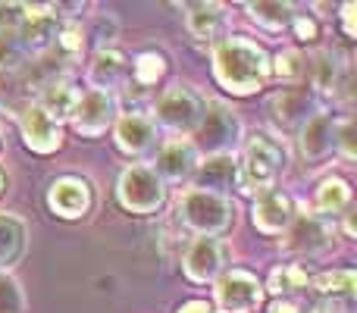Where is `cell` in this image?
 <instances>
[{
  "label": "cell",
  "mask_w": 357,
  "mask_h": 313,
  "mask_svg": "<svg viewBox=\"0 0 357 313\" xmlns=\"http://www.w3.org/2000/svg\"><path fill=\"white\" fill-rule=\"evenodd\" d=\"M213 72L226 91L251 94L270 79V56L248 38H226L213 50Z\"/></svg>",
  "instance_id": "cell-1"
},
{
  "label": "cell",
  "mask_w": 357,
  "mask_h": 313,
  "mask_svg": "<svg viewBox=\"0 0 357 313\" xmlns=\"http://www.w3.org/2000/svg\"><path fill=\"white\" fill-rule=\"evenodd\" d=\"M285 169V151L279 148L273 138L254 135L245 144V157L238 163V182L251 194H264V191L276 188V178Z\"/></svg>",
  "instance_id": "cell-2"
},
{
  "label": "cell",
  "mask_w": 357,
  "mask_h": 313,
  "mask_svg": "<svg viewBox=\"0 0 357 313\" xmlns=\"http://www.w3.org/2000/svg\"><path fill=\"white\" fill-rule=\"evenodd\" d=\"M178 216L182 222L197 232L201 238H213V235L226 232L235 220V204L229 197L210 194V191H197L191 188L188 194H182L178 201Z\"/></svg>",
  "instance_id": "cell-3"
},
{
  "label": "cell",
  "mask_w": 357,
  "mask_h": 313,
  "mask_svg": "<svg viewBox=\"0 0 357 313\" xmlns=\"http://www.w3.org/2000/svg\"><path fill=\"white\" fill-rule=\"evenodd\" d=\"M241 135V123L235 116L232 107L220 104V100H210L207 107H201V119H197V129H195V151H207V157L216 154H232L235 144H238Z\"/></svg>",
  "instance_id": "cell-4"
},
{
  "label": "cell",
  "mask_w": 357,
  "mask_h": 313,
  "mask_svg": "<svg viewBox=\"0 0 357 313\" xmlns=\"http://www.w3.org/2000/svg\"><path fill=\"white\" fill-rule=\"evenodd\" d=\"M116 194L119 204L132 213H157L167 201V188L163 182L157 178V172L151 166H129L123 169L116 185Z\"/></svg>",
  "instance_id": "cell-5"
},
{
  "label": "cell",
  "mask_w": 357,
  "mask_h": 313,
  "mask_svg": "<svg viewBox=\"0 0 357 313\" xmlns=\"http://www.w3.org/2000/svg\"><path fill=\"white\" fill-rule=\"evenodd\" d=\"M264 304V285L254 273L232 270L216 282V307L222 313H254Z\"/></svg>",
  "instance_id": "cell-6"
},
{
  "label": "cell",
  "mask_w": 357,
  "mask_h": 313,
  "mask_svg": "<svg viewBox=\"0 0 357 313\" xmlns=\"http://www.w3.org/2000/svg\"><path fill=\"white\" fill-rule=\"evenodd\" d=\"M157 123L163 129L176 132V135H188V132L197 129V119H201V100L188 91V88H169V91L160 94L154 107Z\"/></svg>",
  "instance_id": "cell-7"
},
{
  "label": "cell",
  "mask_w": 357,
  "mask_h": 313,
  "mask_svg": "<svg viewBox=\"0 0 357 313\" xmlns=\"http://www.w3.org/2000/svg\"><path fill=\"white\" fill-rule=\"evenodd\" d=\"M113 123H116V98H113V94L94 91V88L79 94L75 110H73V125L79 135L98 138V135H104Z\"/></svg>",
  "instance_id": "cell-8"
},
{
  "label": "cell",
  "mask_w": 357,
  "mask_h": 313,
  "mask_svg": "<svg viewBox=\"0 0 357 313\" xmlns=\"http://www.w3.org/2000/svg\"><path fill=\"white\" fill-rule=\"evenodd\" d=\"M16 35L22 41L25 54H44L56 41V13L54 6H25L22 19L16 25Z\"/></svg>",
  "instance_id": "cell-9"
},
{
  "label": "cell",
  "mask_w": 357,
  "mask_h": 313,
  "mask_svg": "<svg viewBox=\"0 0 357 313\" xmlns=\"http://www.w3.org/2000/svg\"><path fill=\"white\" fill-rule=\"evenodd\" d=\"M295 222V201L282 188H270L254 201V226L264 235H282Z\"/></svg>",
  "instance_id": "cell-10"
},
{
  "label": "cell",
  "mask_w": 357,
  "mask_h": 313,
  "mask_svg": "<svg viewBox=\"0 0 357 313\" xmlns=\"http://www.w3.org/2000/svg\"><path fill=\"white\" fill-rule=\"evenodd\" d=\"M226 266V247L220 238H195L185 251V276L191 282H213Z\"/></svg>",
  "instance_id": "cell-11"
},
{
  "label": "cell",
  "mask_w": 357,
  "mask_h": 313,
  "mask_svg": "<svg viewBox=\"0 0 357 313\" xmlns=\"http://www.w3.org/2000/svg\"><path fill=\"white\" fill-rule=\"evenodd\" d=\"M191 176H195L197 191H210V194L226 197L238 185V163H235L232 154H216V157L201 160Z\"/></svg>",
  "instance_id": "cell-12"
},
{
  "label": "cell",
  "mask_w": 357,
  "mask_h": 313,
  "mask_svg": "<svg viewBox=\"0 0 357 313\" xmlns=\"http://www.w3.org/2000/svg\"><path fill=\"white\" fill-rule=\"evenodd\" d=\"M273 123L285 132H301V125L314 116V94L307 88H285L270 104Z\"/></svg>",
  "instance_id": "cell-13"
},
{
  "label": "cell",
  "mask_w": 357,
  "mask_h": 313,
  "mask_svg": "<svg viewBox=\"0 0 357 313\" xmlns=\"http://www.w3.org/2000/svg\"><path fill=\"white\" fill-rule=\"evenodd\" d=\"M195 166H197L195 142H185V138L167 142L157 151V160H154V172L160 182H185V178H191Z\"/></svg>",
  "instance_id": "cell-14"
},
{
  "label": "cell",
  "mask_w": 357,
  "mask_h": 313,
  "mask_svg": "<svg viewBox=\"0 0 357 313\" xmlns=\"http://www.w3.org/2000/svg\"><path fill=\"white\" fill-rule=\"evenodd\" d=\"M47 204L63 220H79V216H85L88 207H91V188H88V182L73 178V176L56 178L47 191Z\"/></svg>",
  "instance_id": "cell-15"
},
{
  "label": "cell",
  "mask_w": 357,
  "mask_h": 313,
  "mask_svg": "<svg viewBox=\"0 0 357 313\" xmlns=\"http://www.w3.org/2000/svg\"><path fill=\"white\" fill-rule=\"evenodd\" d=\"M19 123H22V138L31 151H38V154H54V151L60 148V142H63L60 123H54L38 104L25 107Z\"/></svg>",
  "instance_id": "cell-16"
},
{
  "label": "cell",
  "mask_w": 357,
  "mask_h": 313,
  "mask_svg": "<svg viewBox=\"0 0 357 313\" xmlns=\"http://www.w3.org/2000/svg\"><path fill=\"white\" fill-rule=\"evenodd\" d=\"M285 251H298V254H317L329 245V226L320 216H301L285 229Z\"/></svg>",
  "instance_id": "cell-17"
},
{
  "label": "cell",
  "mask_w": 357,
  "mask_h": 313,
  "mask_svg": "<svg viewBox=\"0 0 357 313\" xmlns=\"http://www.w3.org/2000/svg\"><path fill=\"white\" fill-rule=\"evenodd\" d=\"M88 79H91L94 91H107L110 94L113 88H123L126 79H129V63L119 50H98L91 60V69H88Z\"/></svg>",
  "instance_id": "cell-18"
},
{
  "label": "cell",
  "mask_w": 357,
  "mask_h": 313,
  "mask_svg": "<svg viewBox=\"0 0 357 313\" xmlns=\"http://www.w3.org/2000/svg\"><path fill=\"white\" fill-rule=\"evenodd\" d=\"M116 144H119V151H126L132 157L148 154L157 144V125L148 116H138V113L123 116L116 123Z\"/></svg>",
  "instance_id": "cell-19"
},
{
  "label": "cell",
  "mask_w": 357,
  "mask_h": 313,
  "mask_svg": "<svg viewBox=\"0 0 357 313\" xmlns=\"http://www.w3.org/2000/svg\"><path fill=\"white\" fill-rule=\"evenodd\" d=\"M301 151L307 160H320L329 151H335V123L326 113H314L307 123L301 125Z\"/></svg>",
  "instance_id": "cell-20"
},
{
  "label": "cell",
  "mask_w": 357,
  "mask_h": 313,
  "mask_svg": "<svg viewBox=\"0 0 357 313\" xmlns=\"http://www.w3.org/2000/svg\"><path fill=\"white\" fill-rule=\"evenodd\" d=\"M75 100H79V91H75L66 79H54V82H47V85L41 88V94H38L35 104L41 107V110L54 119V123H60V119L73 116Z\"/></svg>",
  "instance_id": "cell-21"
},
{
  "label": "cell",
  "mask_w": 357,
  "mask_h": 313,
  "mask_svg": "<svg viewBox=\"0 0 357 313\" xmlns=\"http://www.w3.org/2000/svg\"><path fill=\"white\" fill-rule=\"evenodd\" d=\"M185 25H188V31L195 38L210 41V38H216L226 29V13H222L220 3H191L185 10Z\"/></svg>",
  "instance_id": "cell-22"
},
{
  "label": "cell",
  "mask_w": 357,
  "mask_h": 313,
  "mask_svg": "<svg viewBox=\"0 0 357 313\" xmlns=\"http://www.w3.org/2000/svg\"><path fill=\"white\" fill-rule=\"evenodd\" d=\"M25 251V226L10 213H0V266L19 264Z\"/></svg>",
  "instance_id": "cell-23"
},
{
  "label": "cell",
  "mask_w": 357,
  "mask_h": 313,
  "mask_svg": "<svg viewBox=\"0 0 357 313\" xmlns=\"http://www.w3.org/2000/svg\"><path fill=\"white\" fill-rule=\"evenodd\" d=\"M248 13L251 19L266 31H282L291 25L295 19V10L291 3H279V0H264V3H248Z\"/></svg>",
  "instance_id": "cell-24"
},
{
  "label": "cell",
  "mask_w": 357,
  "mask_h": 313,
  "mask_svg": "<svg viewBox=\"0 0 357 313\" xmlns=\"http://www.w3.org/2000/svg\"><path fill=\"white\" fill-rule=\"evenodd\" d=\"M348 201H351V188H348V182H342V178H326V182L317 188V207H320L323 213H342V210L348 207Z\"/></svg>",
  "instance_id": "cell-25"
},
{
  "label": "cell",
  "mask_w": 357,
  "mask_h": 313,
  "mask_svg": "<svg viewBox=\"0 0 357 313\" xmlns=\"http://www.w3.org/2000/svg\"><path fill=\"white\" fill-rule=\"evenodd\" d=\"M357 285L354 270H333V273H323V276L314 279V289L320 295H333V298H351Z\"/></svg>",
  "instance_id": "cell-26"
},
{
  "label": "cell",
  "mask_w": 357,
  "mask_h": 313,
  "mask_svg": "<svg viewBox=\"0 0 357 313\" xmlns=\"http://www.w3.org/2000/svg\"><path fill=\"white\" fill-rule=\"evenodd\" d=\"M25 60H29V54H25L16 29H0V69H10L13 72V69H19Z\"/></svg>",
  "instance_id": "cell-27"
},
{
  "label": "cell",
  "mask_w": 357,
  "mask_h": 313,
  "mask_svg": "<svg viewBox=\"0 0 357 313\" xmlns=\"http://www.w3.org/2000/svg\"><path fill=\"white\" fill-rule=\"evenodd\" d=\"M339 82V66H335L333 54H317V60L310 63V85L317 91H333Z\"/></svg>",
  "instance_id": "cell-28"
},
{
  "label": "cell",
  "mask_w": 357,
  "mask_h": 313,
  "mask_svg": "<svg viewBox=\"0 0 357 313\" xmlns=\"http://www.w3.org/2000/svg\"><path fill=\"white\" fill-rule=\"evenodd\" d=\"M132 72H135L138 85H157L163 79V72H167V60L160 54H142L135 60V66H132Z\"/></svg>",
  "instance_id": "cell-29"
},
{
  "label": "cell",
  "mask_w": 357,
  "mask_h": 313,
  "mask_svg": "<svg viewBox=\"0 0 357 313\" xmlns=\"http://www.w3.org/2000/svg\"><path fill=\"white\" fill-rule=\"evenodd\" d=\"M307 282V273L301 266H276L270 276V291L273 295H282V291H295Z\"/></svg>",
  "instance_id": "cell-30"
},
{
  "label": "cell",
  "mask_w": 357,
  "mask_h": 313,
  "mask_svg": "<svg viewBox=\"0 0 357 313\" xmlns=\"http://www.w3.org/2000/svg\"><path fill=\"white\" fill-rule=\"evenodd\" d=\"M82 47H85V31H82L79 22H66L56 31V50H60V56H75Z\"/></svg>",
  "instance_id": "cell-31"
},
{
  "label": "cell",
  "mask_w": 357,
  "mask_h": 313,
  "mask_svg": "<svg viewBox=\"0 0 357 313\" xmlns=\"http://www.w3.org/2000/svg\"><path fill=\"white\" fill-rule=\"evenodd\" d=\"M304 72H307V66H304V56L298 50H282L276 56V75L282 82H298Z\"/></svg>",
  "instance_id": "cell-32"
},
{
  "label": "cell",
  "mask_w": 357,
  "mask_h": 313,
  "mask_svg": "<svg viewBox=\"0 0 357 313\" xmlns=\"http://www.w3.org/2000/svg\"><path fill=\"white\" fill-rule=\"evenodd\" d=\"M22 310H25L22 289L10 276H0V313H22Z\"/></svg>",
  "instance_id": "cell-33"
},
{
  "label": "cell",
  "mask_w": 357,
  "mask_h": 313,
  "mask_svg": "<svg viewBox=\"0 0 357 313\" xmlns=\"http://www.w3.org/2000/svg\"><path fill=\"white\" fill-rule=\"evenodd\" d=\"M335 151H339L345 160H354L357 157V148H354V123L345 119V123H335Z\"/></svg>",
  "instance_id": "cell-34"
},
{
  "label": "cell",
  "mask_w": 357,
  "mask_h": 313,
  "mask_svg": "<svg viewBox=\"0 0 357 313\" xmlns=\"http://www.w3.org/2000/svg\"><path fill=\"white\" fill-rule=\"evenodd\" d=\"M94 25H98V44H100V50H107V44H110L113 35H116V19L100 16Z\"/></svg>",
  "instance_id": "cell-35"
},
{
  "label": "cell",
  "mask_w": 357,
  "mask_h": 313,
  "mask_svg": "<svg viewBox=\"0 0 357 313\" xmlns=\"http://www.w3.org/2000/svg\"><path fill=\"white\" fill-rule=\"evenodd\" d=\"M291 25H295V31H298V38H301V41H314V38H317V22H314V19L295 16V19H291Z\"/></svg>",
  "instance_id": "cell-36"
},
{
  "label": "cell",
  "mask_w": 357,
  "mask_h": 313,
  "mask_svg": "<svg viewBox=\"0 0 357 313\" xmlns=\"http://www.w3.org/2000/svg\"><path fill=\"white\" fill-rule=\"evenodd\" d=\"M317 313H351V301H342V298H333V301H323L320 307H317Z\"/></svg>",
  "instance_id": "cell-37"
},
{
  "label": "cell",
  "mask_w": 357,
  "mask_h": 313,
  "mask_svg": "<svg viewBox=\"0 0 357 313\" xmlns=\"http://www.w3.org/2000/svg\"><path fill=\"white\" fill-rule=\"evenodd\" d=\"M354 10H357V3H345L342 6V19H345V31L348 35H357V22H354Z\"/></svg>",
  "instance_id": "cell-38"
},
{
  "label": "cell",
  "mask_w": 357,
  "mask_h": 313,
  "mask_svg": "<svg viewBox=\"0 0 357 313\" xmlns=\"http://www.w3.org/2000/svg\"><path fill=\"white\" fill-rule=\"evenodd\" d=\"M178 313H213V307H210L207 301H188L178 307Z\"/></svg>",
  "instance_id": "cell-39"
},
{
  "label": "cell",
  "mask_w": 357,
  "mask_h": 313,
  "mask_svg": "<svg viewBox=\"0 0 357 313\" xmlns=\"http://www.w3.org/2000/svg\"><path fill=\"white\" fill-rule=\"evenodd\" d=\"M270 313H301L295 307V304H285V301H279V304H273L270 307Z\"/></svg>",
  "instance_id": "cell-40"
},
{
  "label": "cell",
  "mask_w": 357,
  "mask_h": 313,
  "mask_svg": "<svg viewBox=\"0 0 357 313\" xmlns=\"http://www.w3.org/2000/svg\"><path fill=\"white\" fill-rule=\"evenodd\" d=\"M0 188H3V172H0Z\"/></svg>",
  "instance_id": "cell-41"
},
{
  "label": "cell",
  "mask_w": 357,
  "mask_h": 313,
  "mask_svg": "<svg viewBox=\"0 0 357 313\" xmlns=\"http://www.w3.org/2000/svg\"><path fill=\"white\" fill-rule=\"evenodd\" d=\"M0 151H3V138H0Z\"/></svg>",
  "instance_id": "cell-42"
}]
</instances>
